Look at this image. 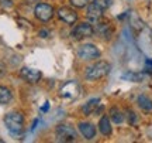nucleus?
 <instances>
[{"mask_svg": "<svg viewBox=\"0 0 152 143\" xmlns=\"http://www.w3.org/2000/svg\"><path fill=\"white\" fill-rule=\"evenodd\" d=\"M4 125L11 135H18L24 127V116L20 112H10L4 116Z\"/></svg>", "mask_w": 152, "mask_h": 143, "instance_id": "f257e3e1", "label": "nucleus"}, {"mask_svg": "<svg viewBox=\"0 0 152 143\" xmlns=\"http://www.w3.org/2000/svg\"><path fill=\"white\" fill-rule=\"evenodd\" d=\"M110 70H111V65L107 61H99V62H96V64H93L92 67L87 68L86 78L89 81H96V79L106 77L110 72Z\"/></svg>", "mask_w": 152, "mask_h": 143, "instance_id": "f03ea898", "label": "nucleus"}, {"mask_svg": "<svg viewBox=\"0 0 152 143\" xmlns=\"http://www.w3.org/2000/svg\"><path fill=\"white\" fill-rule=\"evenodd\" d=\"M77 55L80 60L92 61L100 57V50L94 44H83L80 48L77 50Z\"/></svg>", "mask_w": 152, "mask_h": 143, "instance_id": "7ed1b4c3", "label": "nucleus"}, {"mask_svg": "<svg viewBox=\"0 0 152 143\" xmlns=\"http://www.w3.org/2000/svg\"><path fill=\"white\" fill-rule=\"evenodd\" d=\"M56 138L59 142H75L77 133L69 125H59L56 127Z\"/></svg>", "mask_w": 152, "mask_h": 143, "instance_id": "20e7f679", "label": "nucleus"}, {"mask_svg": "<svg viewBox=\"0 0 152 143\" xmlns=\"http://www.w3.org/2000/svg\"><path fill=\"white\" fill-rule=\"evenodd\" d=\"M34 14H35V17H37L39 21L47 23L52 19V16H54V7L47 4V3H39V4L35 6Z\"/></svg>", "mask_w": 152, "mask_h": 143, "instance_id": "39448f33", "label": "nucleus"}, {"mask_svg": "<svg viewBox=\"0 0 152 143\" xmlns=\"http://www.w3.org/2000/svg\"><path fill=\"white\" fill-rule=\"evenodd\" d=\"M94 34V28L92 27L90 23H80L72 30V37L75 40H82L86 37H92Z\"/></svg>", "mask_w": 152, "mask_h": 143, "instance_id": "423d86ee", "label": "nucleus"}, {"mask_svg": "<svg viewBox=\"0 0 152 143\" xmlns=\"http://www.w3.org/2000/svg\"><path fill=\"white\" fill-rule=\"evenodd\" d=\"M20 75H21L23 79H26L27 82L30 84H37L39 79H41V72L38 71V70H34V68H28V67H24L21 68V71H20Z\"/></svg>", "mask_w": 152, "mask_h": 143, "instance_id": "0eeeda50", "label": "nucleus"}, {"mask_svg": "<svg viewBox=\"0 0 152 143\" xmlns=\"http://www.w3.org/2000/svg\"><path fill=\"white\" fill-rule=\"evenodd\" d=\"M103 7H100L97 3H89L87 4V10H86V16L92 20V21H99L102 17H103Z\"/></svg>", "mask_w": 152, "mask_h": 143, "instance_id": "6e6552de", "label": "nucleus"}, {"mask_svg": "<svg viewBox=\"0 0 152 143\" xmlns=\"http://www.w3.org/2000/svg\"><path fill=\"white\" fill-rule=\"evenodd\" d=\"M58 16L62 21H65L66 24H75L77 20V14L75 10H72L69 7H61L58 10Z\"/></svg>", "mask_w": 152, "mask_h": 143, "instance_id": "1a4fd4ad", "label": "nucleus"}, {"mask_svg": "<svg viewBox=\"0 0 152 143\" xmlns=\"http://www.w3.org/2000/svg\"><path fill=\"white\" fill-rule=\"evenodd\" d=\"M77 94H79V87L75 81H69L61 88V95L65 98H75Z\"/></svg>", "mask_w": 152, "mask_h": 143, "instance_id": "9d476101", "label": "nucleus"}, {"mask_svg": "<svg viewBox=\"0 0 152 143\" xmlns=\"http://www.w3.org/2000/svg\"><path fill=\"white\" fill-rule=\"evenodd\" d=\"M79 132L82 133V136L86 140H92L96 136V127L89 122H80L79 123Z\"/></svg>", "mask_w": 152, "mask_h": 143, "instance_id": "9b49d317", "label": "nucleus"}, {"mask_svg": "<svg viewBox=\"0 0 152 143\" xmlns=\"http://www.w3.org/2000/svg\"><path fill=\"white\" fill-rule=\"evenodd\" d=\"M147 74L145 72H125V74H123L121 75V78L123 79H125V81H131V82H142L144 79H147Z\"/></svg>", "mask_w": 152, "mask_h": 143, "instance_id": "f8f14e48", "label": "nucleus"}, {"mask_svg": "<svg viewBox=\"0 0 152 143\" xmlns=\"http://www.w3.org/2000/svg\"><path fill=\"white\" fill-rule=\"evenodd\" d=\"M99 104H100V99H99V98L89 99L86 104L82 106V112H83V115H92L93 112H96Z\"/></svg>", "mask_w": 152, "mask_h": 143, "instance_id": "ddd939ff", "label": "nucleus"}, {"mask_svg": "<svg viewBox=\"0 0 152 143\" xmlns=\"http://www.w3.org/2000/svg\"><path fill=\"white\" fill-rule=\"evenodd\" d=\"M99 130L103 136H110L113 129H111V123H110L109 116H103L100 121H99Z\"/></svg>", "mask_w": 152, "mask_h": 143, "instance_id": "4468645a", "label": "nucleus"}, {"mask_svg": "<svg viewBox=\"0 0 152 143\" xmlns=\"http://www.w3.org/2000/svg\"><path fill=\"white\" fill-rule=\"evenodd\" d=\"M137 104H138V106H140L144 112L152 110V99L148 98L147 95H140L138 99H137Z\"/></svg>", "mask_w": 152, "mask_h": 143, "instance_id": "2eb2a0df", "label": "nucleus"}, {"mask_svg": "<svg viewBox=\"0 0 152 143\" xmlns=\"http://www.w3.org/2000/svg\"><path fill=\"white\" fill-rule=\"evenodd\" d=\"M110 118H111V121L114 122V123H123L124 122V113L121 112L120 109H117V108H111L110 109Z\"/></svg>", "mask_w": 152, "mask_h": 143, "instance_id": "dca6fc26", "label": "nucleus"}, {"mask_svg": "<svg viewBox=\"0 0 152 143\" xmlns=\"http://www.w3.org/2000/svg\"><path fill=\"white\" fill-rule=\"evenodd\" d=\"M13 98V95H11V91L9 88H6V87H0V104L4 105V104H9Z\"/></svg>", "mask_w": 152, "mask_h": 143, "instance_id": "f3484780", "label": "nucleus"}, {"mask_svg": "<svg viewBox=\"0 0 152 143\" xmlns=\"http://www.w3.org/2000/svg\"><path fill=\"white\" fill-rule=\"evenodd\" d=\"M97 31L99 34H102V36H106V37H110V26L107 24V23H104V24H99L97 27Z\"/></svg>", "mask_w": 152, "mask_h": 143, "instance_id": "a211bd4d", "label": "nucleus"}, {"mask_svg": "<svg viewBox=\"0 0 152 143\" xmlns=\"http://www.w3.org/2000/svg\"><path fill=\"white\" fill-rule=\"evenodd\" d=\"M72 3V6H75L77 9H82V7H86L87 3H89V0H69Z\"/></svg>", "mask_w": 152, "mask_h": 143, "instance_id": "6ab92c4d", "label": "nucleus"}, {"mask_svg": "<svg viewBox=\"0 0 152 143\" xmlns=\"http://www.w3.org/2000/svg\"><path fill=\"white\" fill-rule=\"evenodd\" d=\"M94 3H97L100 7H103V9H107L111 6V0H94Z\"/></svg>", "mask_w": 152, "mask_h": 143, "instance_id": "aec40b11", "label": "nucleus"}, {"mask_svg": "<svg viewBox=\"0 0 152 143\" xmlns=\"http://www.w3.org/2000/svg\"><path fill=\"white\" fill-rule=\"evenodd\" d=\"M0 4L3 7H11L13 3H11V0H0Z\"/></svg>", "mask_w": 152, "mask_h": 143, "instance_id": "412c9836", "label": "nucleus"}, {"mask_svg": "<svg viewBox=\"0 0 152 143\" xmlns=\"http://www.w3.org/2000/svg\"><path fill=\"white\" fill-rule=\"evenodd\" d=\"M128 118H130V122H131V123H135L137 118H135V113H134V112L128 110Z\"/></svg>", "mask_w": 152, "mask_h": 143, "instance_id": "4be33fe9", "label": "nucleus"}, {"mask_svg": "<svg viewBox=\"0 0 152 143\" xmlns=\"http://www.w3.org/2000/svg\"><path fill=\"white\" fill-rule=\"evenodd\" d=\"M47 34H48L47 30H41V31H39V36H41V37H47Z\"/></svg>", "mask_w": 152, "mask_h": 143, "instance_id": "5701e85b", "label": "nucleus"}, {"mask_svg": "<svg viewBox=\"0 0 152 143\" xmlns=\"http://www.w3.org/2000/svg\"><path fill=\"white\" fill-rule=\"evenodd\" d=\"M147 65H151L152 67V58H151V60H147Z\"/></svg>", "mask_w": 152, "mask_h": 143, "instance_id": "b1692460", "label": "nucleus"}, {"mask_svg": "<svg viewBox=\"0 0 152 143\" xmlns=\"http://www.w3.org/2000/svg\"><path fill=\"white\" fill-rule=\"evenodd\" d=\"M26 1H28V3H33V1H37V0H26Z\"/></svg>", "mask_w": 152, "mask_h": 143, "instance_id": "393cba45", "label": "nucleus"}]
</instances>
